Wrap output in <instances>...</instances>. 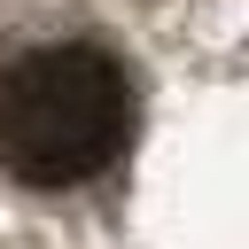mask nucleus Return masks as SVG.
Here are the masks:
<instances>
[{
	"instance_id": "1",
	"label": "nucleus",
	"mask_w": 249,
	"mask_h": 249,
	"mask_svg": "<svg viewBox=\"0 0 249 249\" xmlns=\"http://www.w3.org/2000/svg\"><path fill=\"white\" fill-rule=\"evenodd\" d=\"M132 132V86L101 47H31L0 70V163L31 187H78L117 163Z\"/></svg>"
}]
</instances>
